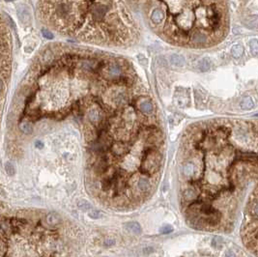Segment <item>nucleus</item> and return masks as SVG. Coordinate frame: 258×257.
Returning a JSON list of instances; mask_svg holds the SVG:
<instances>
[{"mask_svg":"<svg viewBox=\"0 0 258 257\" xmlns=\"http://www.w3.org/2000/svg\"><path fill=\"white\" fill-rule=\"evenodd\" d=\"M39 20L62 36L97 45H124L135 22L123 0H38Z\"/></svg>","mask_w":258,"mask_h":257,"instance_id":"obj_1","label":"nucleus"},{"mask_svg":"<svg viewBox=\"0 0 258 257\" xmlns=\"http://www.w3.org/2000/svg\"><path fill=\"white\" fill-rule=\"evenodd\" d=\"M160 164V156L156 150H150L141 160V171L145 174H153L158 171Z\"/></svg>","mask_w":258,"mask_h":257,"instance_id":"obj_2","label":"nucleus"},{"mask_svg":"<svg viewBox=\"0 0 258 257\" xmlns=\"http://www.w3.org/2000/svg\"><path fill=\"white\" fill-rule=\"evenodd\" d=\"M149 18H150L151 22L154 25H160V23H163L164 21L165 15H164V13L162 10L156 8V9L151 10V13L149 15Z\"/></svg>","mask_w":258,"mask_h":257,"instance_id":"obj_3","label":"nucleus"},{"mask_svg":"<svg viewBox=\"0 0 258 257\" xmlns=\"http://www.w3.org/2000/svg\"><path fill=\"white\" fill-rule=\"evenodd\" d=\"M190 42L195 45H204L208 42V36L203 32H195L190 36Z\"/></svg>","mask_w":258,"mask_h":257,"instance_id":"obj_4","label":"nucleus"},{"mask_svg":"<svg viewBox=\"0 0 258 257\" xmlns=\"http://www.w3.org/2000/svg\"><path fill=\"white\" fill-rule=\"evenodd\" d=\"M150 187H151V183L147 177H140L138 181H136V188L142 192L149 190Z\"/></svg>","mask_w":258,"mask_h":257,"instance_id":"obj_5","label":"nucleus"},{"mask_svg":"<svg viewBox=\"0 0 258 257\" xmlns=\"http://www.w3.org/2000/svg\"><path fill=\"white\" fill-rule=\"evenodd\" d=\"M125 227H126L127 230H129L131 233L135 234V235H139V234H141V232H142L140 224L138 222H136V221H130V222L125 223Z\"/></svg>","mask_w":258,"mask_h":257,"instance_id":"obj_6","label":"nucleus"},{"mask_svg":"<svg viewBox=\"0 0 258 257\" xmlns=\"http://www.w3.org/2000/svg\"><path fill=\"white\" fill-rule=\"evenodd\" d=\"M46 220L50 226H56L61 223V218L56 213H48L46 216Z\"/></svg>","mask_w":258,"mask_h":257,"instance_id":"obj_7","label":"nucleus"},{"mask_svg":"<svg viewBox=\"0 0 258 257\" xmlns=\"http://www.w3.org/2000/svg\"><path fill=\"white\" fill-rule=\"evenodd\" d=\"M139 109L143 114L150 115L153 113V111H154V107H153V104L150 102L145 101V102H142L139 103Z\"/></svg>","mask_w":258,"mask_h":257,"instance_id":"obj_8","label":"nucleus"},{"mask_svg":"<svg viewBox=\"0 0 258 257\" xmlns=\"http://www.w3.org/2000/svg\"><path fill=\"white\" fill-rule=\"evenodd\" d=\"M211 66H212V62L211 60L209 59L208 57H205V58H202L197 64V68L200 72H207L211 69Z\"/></svg>","mask_w":258,"mask_h":257,"instance_id":"obj_9","label":"nucleus"},{"mask_svg":"<svg viewBox=\"0 0 258 257\" xmlns=\"http://www.w3.org/2000/svg\"><path fill=\"white\" fill-rule=\"evenodd\" d=\"M170 62L172 65L177 66V67H183L186 64V60L180 54H172L170 56Z\"/></svg>","mask_w":258,"mask_h":257,"instance_id":"obj_10","label":"nucleus"},{"mask_svg":"<svg viewBox=\"0 0 258 257\" xmlns=\"http://www.w3.org/2000/svg\"><path fill=\"white\" fill-rule=\"evenodd\" d=\"M195 166L191 163H187L183 167V173L188 178L191 177V176L195 174Z\"/></svg>","mask_w":258,"mask_h":257,"instance_id":"obj_11","label":"nucleus"},{"mask_svg":"<svg viewBox=\"0 0 258 257\" xmlns=\"http://www.w3.org/2000/svg\"><path fill=\"white\" fill-rule=\"evenodd\" d=\"M231 54L234 58H240L242 57V55L244 54V47L241 45H235L232 46L231 49Z\"/></svg>","mask_w":258,"mask_h":257,"instance_id":"obj_12","label":"nucleus"},{"mask_svg":"<svg viewBox=\"0 0 258 257\" xmlns=\"http://www.w3.org/2000/svg\"><path fill=\"white\" fill-rule=\"evenodd\" d=\"M241 107L243 109L248 110V109H251L254 107V102L252 101V99L251 97H246L243 99V101L241 102Z\"/></svg>","mask_w":258,"mask_h":257,"instance_id":"obj_13","label":"nucleus"},{"mask_svg":"<svg viewBox=\"0 0 258 257\" xmlns=\"http://www.w3.org/2000/svg\"><path fill=\"white\" fill-rule=\"evenodd\" d=\"M197 197L196 195V192L195 189H187L186 190L184 191V198L188 200V201H191V200L195 199Z\"/></svg>","mask_w":258,"mask_h":257,"instance_id":"obj_14","label":"nucleus"},{"mask_svg":"<svg viewBox=\"0 0 258 257\" xmlns=\"http://www.w3.org/2000/svg\"><path fill=\"white\" fill-rule=\"evenodd\" d=\"M249 47H251V51L253 55H258V40L252 39L249 42Z\"/></svg>","mask_w":258,"mask_h":257,"instance_id":"obj_15","label":"nucleus"},{"mask_svg":"<svg viewBox=\"0 0 258 257\" xmlns=\"http://www.w3.org/2000/svg\"><path fill=\"white\" fill-rule=\"evenodd\" d=\"M257 24H258V18L256 17H252L251 19H249L248 20L246 21V25L248 28H254L257 26Z\"/></svg>","mask_w":258,"mask_h":257,"instance_id":"obj_16","label":"nucleus"},{"mask_svg":"<svg viewBox=\"0 0 258 257\" xmlns=\"http://www.w3.org/2000/svg\"><path fill=\"white\" fill-rule=\"evenodd\" d=\"M173 231V227L170 225V224H166V225L163 226L162 229H160V233L162 234H169Z\"/></svg>","mask_w":258,"mask_h":257,"instance_id":"obj_17","label":"nucleus"},{"mask_svg":"<svg viewBox=\"0 0 258 257\" xmlns=\"http://www.w3.org/2000/svg\"><path fill=\"white\" fill-rule=\"evenodd\" d=\"M5 169H6V172L9 175H14L15 174V168H14V166L11 163H7Z\"/></svg>","mask_w":258,"mask_h":257,"instance_id":"obj_18","label":"nucleus"},{"mask_svg":"<svg viewBox=\"0 0 258 257\" xmlns=\"http://www.w3.org/2000/svg\"><path fill=\"white\" fill-rule=\"evenodd\" d=\"M101 216H102V214L99 211H91L89 213V216H90L91 219H94V220H97V219L101 218Z\"/></svg>","mask_w":258,"mask_h":257,"instance_id":"obj_19","label":"nucleus"},{"mask_svg":"<svg viewBox=\"0 0 258 257\" xmlns=\"http://www.w3.org/2000/svg\"><path fill=\"white\" fill-rule=\"evenodd\" d=\"M43 35L46 39H52L53 38V34L51 33V31H48V30H43Z\"/></svg>","mask_w":258,"mask_h":257,"instance_id":"obj_20","label":"nucleus"},{"mask_svg":"<svg viewBox=\"0 0 258 257\" xmlns=\"http://www.w3.org/2000/svg\"><path fill=\"white\" fill-rule=\"evenodd\" d=\"M36 147H37V148H40V149H43L44 145H43V143H42L41 141H37V142H36Z\"/></svg>","mask_w":258,"mask_h":257,"instance_id":"obj_21","label":"nucleus"},{"mask_svg":"<svg viewBox=\"0 0 258 257\" xmlns=\"http://www.w3.org/2000/svg\"><path fill=\"white\" fill-rule=\"evenodd\" d=\"M253 212H254V214H256V215L258 216V204H256V205L254 206V208H253Z\"/></svg>","mask_w":258,"mask_h":257,"instance_id":"obj_22","label":"nucleus"},{"mask_svg":"<svg viewBox=\"0 0 258 257\" xmlns=\"http://www.w3.org/2000/svg\"><path fill=\"white\" fill-rule=\"evenodd\" d=\"M226 256H235V253H232V252H227L226 254H225Z\"/></svg>","mask_w":258,"mask_h":257,"instance_id":"obj_23","label":"nucleus"},{"mask_svg":"<svg viewBox=\"0 0 258 257\" xmlns=\"http://www.w3.org/2000/svg\"><path fill=\"white\" fill-rule=\"evenodd\" d=\"M254 116H255V117H258V113H257V114H254Z\"/></svg>","mask_w":258,"mask_h":257,"instance_id":"obj_24","label":"nucleus"}]
</instances>
